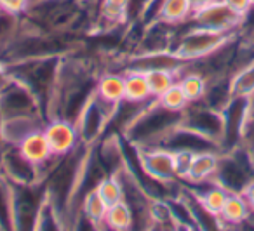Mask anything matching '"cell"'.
I'll list each match as a JSON object with an SVG mask.
<instances>
[{
  "label": "cell",
  "instance_id": "1",
  "mask_svg": "<svg viewBox=\"0 0 254 231\" xmlns=\"http://www.w3.org/2000/svg\"><path fill=\"white\" fill-rule=\"evenodd\" d=\"M235 37L237 33H219L190 25V28H187L178 37H174L171 49L180 58H183L185 61L195 63V61H200L204 58H209L211 54H214L223 46L232 42Z\"/></svg>",
  "mask_w": 254,
  "mask_h": 231
},
{
  "label": "cell",
  "instance_id": "2",
  "mask_svg": "<svg viewBox=\"0 0 254 231\" xmlns=\"http://www.w3.org/2000/svg\"><path fill=\"white\" fill-rule=\"evenodd\" d=\"M180 127L211 141L219 150H223L226 137V123L223 110L212 108L202 101L190 103L181 113Z\"/></svg>",
  "mask_w": 254,
  "mask_h": 231
},
{
  "label": "cell",
  "instance_id": "3",
  "mask_svg": "<svg viewBox=\"0 0 254 231\" xmlns=\"http://www.w3.org/2000/svg\"><path fill=\"white\" fill-rule=\"evenodd\" d=\"M0 113L4 118L21 115H44V105L37 94L19 82L18 78H9L7 84L0 89ZM47 118V116H46Z\"/></svg>",
  "mask_w": 254,
  "mask_h": 231
},
{
  "label": "cell",
  "instance_id": "4",
  "mask_svg": "<svg viewBox=\"0 0 254 231\" xmlns=\"http://www.w3.org/2000/svg\"><path fill=\"white\" fill-rule=\"evenodd\" d=\"M138 160L143 172L152 181L159 184H173L180 181L176 172L174 151L171 148L152 144V146H138Z\"/></svg>",
  "mask_w": 254,
  "mask_h": 231
},
{
  "label": "cell",
  "instance_id": "5",
  "mask_svg": "<svg viewBox=\"0 0 254 231\" xmlns=\"http://www.w3.org/2000/svg\"><path fill=\"white\" fill-rule=\"evenodd\" d=\"M190 25L198 28L212 30L219 33H237L244 25V18L228 7L223 0H214L211 4L193 11Z\"/></svg>",
  "mask_w": 254,
  "mask_h": 231
},
{
  "label": "cell",
  "instance_id": "6",
  "mask_svg": "<svg viewBox=\"0 0 254 231\" xmlns=\"http://www.w3.org/2000/svg\"><path fill=\"white\" fill-rule=\"evenodd\" d=\"M188 61L180 58L173 49L160 51H143L129 56V59L124 63L126 71H139V73H150L155 70L176 71L178 75L188 68Z\"/></svg>",
  "mask_w": 254,
  "mask_h": 231
},
{
  "label": "cell",
  "instance_id": "7",
  "mask_svg": "<svg viewBox=\"0 0 254 231\" xmlns=\"http://www.w3.org/2000/svg\"><path fill=\"white\" fill-rule=\"evenodd\" d=\"M44 134L51 144L54 157L63 158L77 153V150L82 146L80 132L73 120L63 118V116H54L47 118L44 125Z\"/></svg>",
  "mask_w": 254,
  "mask_h": 231
},
{
  "label": "cell",
  "instance_id": "8",
  "mask_svg": "<svg viewBox=\"0 0 254 231\" xmlns=\"http://www.w3.org/2000/svg\"><path fill=\"white\" fill-rule=\"evenodd\" d=\"M4 175L12 184H42V171L21 155L18 146H5L4 151Z\"/></svg>",
  "mask_w": 254,
  "mask_h": 231
},
{
  "label": "cell",
  "instance_id": "9",
  "mask_svg": "<svg viewBox=\"0 0 254 231\" xmlns=\"http://www.w3.org/2000/svg\"><path fill=\"white\" fill-rule=\"evenodd\" d=\"M219 160H221V150L195 151L183 182L191 186H205L207 182H212L218 172Z\"/></svg>",
  "mask_w": 254,
  "mask_h": 231
},
{
  "label": "cell",
  "instance_id": "10",
  "mask_svg": "<svg viewBox=\"0 0 254 231\" xmlns=\"http://www.w3.org/2000/svg\"><path fill=\"white\" fill-rule=\"evenodd\" d=\"M19 151L25 158H28L32 164H35L37 167L42 171V177L46 181L47 175V167L51 164L58 160V157H54L53 150H51V144L47 141L46 134H44V129L35 130L30 136H26L21 143L18 144Z\"/></svg>",
  "mask_w": 254,
  "mask_h": 231
},
{
  "label": "cell",
  "instance_id": "11",
  "mask_svg": "<svg viewBox=\"0 0 254 231\" xmlns=\"http://www.w3.org/2000/svg\"><path fill=\"white\" fill-rule=\"evenodd\" d=\"M46 122L47 118L44 115H21L4 118V125H2L4 146H18L26 136L44 129Z\"/></svg>",
  "mask_w": 254,
  "mask_h": 231
},
{
  "label": "cell",
  "instance_id": "12",
  "mask_svg": "<svg viewBox=\"0 0 254 231\" xmlns=\"http://www.w3.org/2000/svg\"><path fill=\"white\" fill-rule=\"evenodd\" d=\"M191 0H159L155 11V21L166 23L169 26L187 25L193 16Z\"/></svg>",
  "mask_w": 254,
  "mask_h": 231
},
{
  "label": "cell",
  "instance_id": "13",
  "mask_svg": "<svg viewBox=\"0 0 254 231\" xmlns=\"http://www.w3.org/2000/svg\"><path fill=\"white\" fill-rule=\"evenodd\" d=\"M94 92L99 99L113 106H120L126 99V78L124 73H106L96 78Z\"/></svg>",
  "mask_w": 254,
  "mask_h": 231
},
{
  "label": "cell",
  "instance_id": "14",
  "mask_svg": "<svg viewBox=\"0 0 254 231\" xmlns=\"http://www.w3.org/2000/svg\"><path fill=\"white\" fill-rule=\"evenodd\" d=\"M251 216H253V210H251L246 196L242 193H230L225 207L219 214V221H221L223 228H237L246 224Z\"/></svg>",
  "mask_w": 254,
  "mask_h": 231
},
{
  "label": "cell",
  "instance_id": "15",
  "mask_svg": "<svg viewBox=\"0 0 254 231\" xmlns=\"http://www.w3.org/2000/svg\"><path fill=\"white\" fill-rule=\"evenodd\" d=\"M126 78V99L124 103L131 105H148L152 99H155L150 91V85L146 82V75L139 71H124Z\"/></svg>",
  "mask_w": 254,
  "mask_h": 231
},
{
  "label": "cell",
  "instance_id": "16",
  "mask_svg": "<svg viewBox=\"0 0 254 231\" xmlns=\"http://www.w3.org/2000/svg\"><path fill=\"white\" fill-rule=\"evenodd\" d=\"M190 66V64H188ZM178 84L181 85L185 96L188 98L190 103H200L204 101L205 94H207L209 80L198 71L187 68L185 71H181L180 77H178Z\"/></svg>",
  "mask_w": 254,
  "mask_h": 231
},
{
  "label": "cell",
  "instance_id": "17",
  "mask_svg": "<svg viewBox=\"0 0 254 231\" xmlns=\"http://www.w3.org/2000/svg\"><path fill=\"white\" fill-rule=\"evenodd\" d=\"M193 191V195L197 196V200L202 203V207H204L207 212H211L212 216H218L221 214L223 207H225V202L226 198H228L230 191L226 188H223L221 184H218V182H207L205 184L204 189H200V191H197V189H191Z\"/></svg>",
  "mask_w": 254,
  "mask_h": 231
},
{
  "label": "cell",
  "instance_id": "18",
  "mask_svg": "<svg viewBox=\"0 0 254 231\" xmlns=\"http://www.w3.org/2000/svg\"><path fill=\"white\" fill-rule=\"evenodd\" d=\"M134 226V210L127 200L113 203L108 207L105 217V228L113 231H127Z\"/></svg>",
  "mask_w": 254,
  "mask_h": 231
},
{
  "label": "cell",
  "instance_id": "19",
  "mask_svg": "<svg viewBox=\"0 0 254 231\" xmlns=\"http://www.w3.org/2000/svg\"><path fill=\"white\" fill-rule=\"evenodd\" d=\"M230 94L232 98H254V61L230 75Z\"/></svg>",
  "mask_w": 254,
  "mask_h": 231
},
{
  "label": "cell",
  "instance_id": "20",
  "mask_svg": "<svg viewBox=\"0 0 254 231\" xmlns=\"http://www.w3.org/2000/svg\"><path fill=\"white\" fill-rule=\"evenodd\" d=\"M82 216L87 223H91L92 226H101L105 224V217L108 212V205L101 198L96 188H91L84 196H82Z\"/></svg>",
  "mask_w": 254,
  "mask_h": 231
},
{
  "label": "cell",
  "instance_id": "21",
  "mask_svg": "<svg viewBox=\"0 0 254 231\" xmlns=\"http://www.w3.org/2000/svg\"><path fill=\"white\" fill-rule=\"evenodd\" d=\"M96 191L101 195V198L106 202V205H113L122 200H126V189H124V182L117 174L103 175L98 182L94 184Z\"/></svg>",
  "mask_w": 254,
  "mask_h": 231
},
{
  "label": "cell",
  "instance_id": "22",
  "mask_svg": "<svg viewBox=\"0 0 254 231\" xmlns=\"http://www.w3.org/2000/svg\"><path fill=\"white\" fill-rule=\"evenodd\" d=\"M131 7V0H101L99 18L108 25H120L126 21Z\"/></svg>",
  "mask_w": 254,
  "mask_h": 231
},
{
  "label": "cell",
  "instance_id": "23",
  "mask_svg": "<svg viewBox=\"0 0 254 231\" xmlns=\"http://www.w3.org/2000/svg\"><path fill=\"white\" fill-rule=\"evenodd\" d=\"M12 228V182L0 175V230Z\"/></svg>",
  "mask_w": 254,
  "mask_h": 231
},
{
  "label": "cell",
  "instance_id": "24",
  "mask_svg": "<svg viewBox=\"0 0 254 231\" xmlns=\"http://www.w3.org/2000/svg\"><path fill=\"white\" fill-rule=\"evenodd\" d=\"M155 101L159 103L164 110H169V112H174V113H183L185 108L190 105V101H188V98L185 96L183 89H181V85L178 84V82L173 87L167 89L164 94L155 98Z\"/></svg>",
  "mask_w": 254,
  "mask_h": 231
},
{
  "label": "cell",
  "instance_id": "25",
  "mask_svg": "<svg viewBox=\"0 0 254 231\" xmlns=\"http://www.w3.org/2000/svg\"><path fill=\"white\" fill-rule=\"evenodd\" d=\"M145 75H146V82H148L153 98H159L167 89L173 87L178 82V77H180L176 71H167V70H155Z\"/></svg>",
  "mask_w": 254,
  "mask_h": 231
},
{
  "label": "cell",
  "instance_id": "26",
  "mask_svg": "<svg viewBox=\"0 0 254 231\" xmlns=\"http://www.w3.org/2000/svg\"><path fill=\"white\" fill-rule=\"evenodd\" d=\"M32 0H0V11L14 16H25L28 12Z\"/></svg>",
  "mask_w": 254,
  "mask_h": 231
},
{
  "label": "cell",
  "instance_id": "27",
  "mask_svg": "<svg viewBox=\"0 0 254 231\" xmlns=\"http://www.w3.org/2000/svg\"><path fill=\"white\" fill-rule=\"evenodd\" d=\"M226 5H228L232 11H235L239 16H242L244 21H246V18L251 14V11L254 9L253 2L251 0H223Z\"/></svg>",
  "mask_w": 254,
  "mask_h": 231
},
{
  "label": "cell",
  "instance_id": "28",
  "mask_svg": "<svg viewBox=\"0 0 254 231\" xmlns=\"http://www.w3.org/2000/svg\"><path fill=\"white\" fill-rule=\"evenodd\" d=\"M9 78H11V75H9L7 63H5V61H4V58L0 56V89H2L5 84H7Z\"/></svg>",
  "mask_w": 254,
  "mask_h": 231
},
{
  "label": "cell",
  "instance_id": "29",
  "mask_svg": "<svg viewBox=\"0 0 254 231\" xmlns=\"http://www.w3.org/2000/svg\"><path fill=\"white\" fill-rule=\"evenodd\" d=\"M242 195L246 196L247 203H249L251 210H253V214H254V179H253V181L249 182V184L246 186V188H244Z\"/></svg>",
  "mask_w": 254,
  "mask_h": 231
},
{
  "label": "cell",
  "instance_id": "30",
  "mask_svg": "<svg viewBox=\"0 0 254 231\" xmlns=\"http://www.w3.org/2000/svg\"><path fill=\"white\" fill-rule=\"evenodd\" d=\"M211 2H214V0H191V4H193V7H195V9L204 7V5L211 4Z\"/></svg>",
  "mask_w": 254,
  "mask_h": 231
},
{
  "label": "cell",
  "instance_id": "31",
  "mask_svg": "<svg viewBox=\"0 0 254 231\" xmlns=\"http://www.w3.org/2000/svg\"><path fill=\"white\" fill-rule=\"evenodd\" d=\"M4 151H5V146L0 144V175H4Z\"/></svg>",
  "mask_w": 254,
  "mask_h": 231
},
{
  "label": "cell",
  "instance_id": "32",
  "mask_svg": "<svg viewBox=\"0 0 254 231\" xmlns=\"http://www.w3.org/2000/svg\"><path fill=\"white\" fill-rule=\"evenodd\" d=\"M251 2H253V5H254V0H251Z\"/></svg>",
  "mask_w": 254,
  "mask_h": 231
}]
</instances>
